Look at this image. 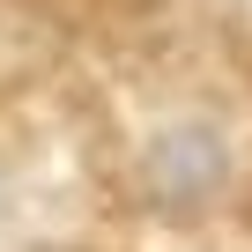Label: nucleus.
Listing matches in <instances>:
<instances>
[]
</instances>
